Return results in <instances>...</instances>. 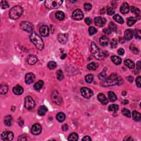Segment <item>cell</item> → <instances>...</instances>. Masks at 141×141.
<instances>
[{"instance_id": "9c48e42d", "label": "cell", "mask_w": 141, "mask_h": 141, "mask_svg": "<svg viewBox=\"0 0 141 141\" xmlns=\"http://www.w3.org/2000/svg\"><path fill=\"white\" fill-rule=\"evenodd\" d=\"M42 131L41 126L38 123H36L33 125L32 129H31V132L34 135H39L41 133Z\"/></svg>"}, {"instance_id": "484cf974", "label": "cell", "mask_w": 141, "mask_h": 141, "mask_svg": "<svg viewBox=\"0 0 141 141\" xmlns=\"http://www.w3.org/2000/svg\"><path fill=\"white\" fill-rule=\"evenodd\" d=\"M132 117L135 121H139L141 120V114L140 113L137 111H133L132 112Z\"/></svg>"}, {"instance_id": "6da1fadb", "label": "cell", "mask_w": 141, "mask_h": 141, "mask_svg": "<svg viewBox=\"0 0 141 141\" xmlns=\"http://www.w3.org/2000/svg\"><path fill=\"white\" fill-rule=\"evenodd\" d=\"M30 40L38 50H42L44 49V43L43 40L37 34L32 33L30 35Z\"/></svg>"}, {"instance_id": "11a10c76", "label": "cell", "mask_w": 141, "mask_h": 141, "mask_svg": "<svg viewBox=\"0 0 141 141\" xmlns=\"http://www.w3.org/2000/svg\"><path fill=\"white\" fill-rule=\"evenodd\" d=\"M85 22H86V23L87 24V25H89L90 24H91V23H92V21H91V19L90 18L87 17L85 19Z\"/></svg>"}, {"instance_id": "83f0119b", "label": "cell", "mask_w": 141, "mask_h": 141, "mask_svg": "<svg viewBox=\"0 0 141 141\" xmlns=\"http://www.w3.org/2000/svg\"><path fill=\"white\" fill-rule=\"evenodd\" d=\"M124 65L130 69H133L134 68V62L129 59H127L124 61Z\"/></svg>"}, {"instance_id": "7bdbcfd3", "label": "cell", "mask_w": 141, "mask_h": 141, "mask_svg": "<svg viewBox=\"0 0 141 141\" xmlns=\"http://www.w3.org/2000/svg\"><path fill=\"white\" fill-rule=\"evenodd\" d=\"M1 8L2 9H6L9 7V4L6 1H2L1 2Z\"/></svg>"}, {"instance_id": "277c9868", "label": "cell", "mask_w": 141, "mask_h": 141, "mask_svg": "<svg viewBox=\"0 0 141 141\" xmlns=\"http://www.w3.org/2000/svg\"><path fill=\"white\" fill-rule=\"evenodd\" d=\"M23 9L21 6H16L10 9L9 12V17L12 19H17L22 15Z\"/></svg>"}, {"instance_id": "ffe728a7", "label": "cell", "mask_w": 141, "mask_h": 141, "mask_svg": "<svg viewBox=\"0 0 141 141\" xmlns=\"http://www.w3.org/2000/svg\"><path fill=\"white\" fill-rule=\"evenodd\" d=\"M98 99L99 100L100 102L102 103L103 104L106 105L108 104V100L107 98H106V96H105V95L104 94H103V93H100V94H98Z\"/></svg>"}, {"instance_id": "cb8c5ba5", "label": "cell", "mask_w": 141, "mask_h": 141, "mask_svg": "<svg viewBox=\"0 0 141 141\" xmlns=\"http://www.w3.org/2000/svg\"><path fill=\"white\" fill-rule=\"evenodd\" d=\"M108 98H109V100L111 102H113V101H116L117 100V96H116L115 93L111 91L108 93Z\"/></svg>"}, {"instance_id": "f907efd6", "label": "cell", "mask_w": 141, "mask_h": 141, "mask_svg": "<svg viewBox=\"0 0 141 141\" xmlns=\"http://www.w3.org/2000/svg\"><path fill=\"white\" fill-rule=\"evenodd\" d=\"M131 50L133 52L134 54H138L139 52L138 49V48H137V47H136L135 46H134V45L131 46Z\"/></svg>"}, {"instance_id": "4316f807", "label": "cell", "mask_w": 141, "mask_h": 141, "mask_svg": "<svg viewBox=\"0 0 141 141\" xmlns=\"http://www.w3.org/2000/svg\"><path fill=\"white\" fill-rule=\"evenodd\" d=\"M43 85H44V82L41 81V80H40V81H37V82L34 84V89H35V90H36V91H39V90L41 89V88L43 87Z\"/></svg>"}, {"instance_id": "003e7915", "label": "cell", "mask_w": 141, "mask_h": 141, "mask_svg": "<svg viewBox=\"0 0 141 141\" xmlns=\"http://www.w3.org/2000/svg\"><path fill=\"white\" fill-rule=\"evenodd\" d=\"M23 124H24V122H23V121H22V120H21L20 122H19V125H20L21 126H22L23 125Z\"/></svg>"}, {"instance_id": "d590c367", "label": "cell", "mask_w": 141, "mask_h": 141, "mask_svg": "<svg viewBox=\"0 0 141 141\" xmlns=\"http://www.w3.org/2000/svg\"><path fill=\"white\" fill-rule=\"evenodd\" d=\"M131 12L133 13L134 14H135L137 17L138 16V17L140 16L141 11L139 10V9L138 8H136V7H134V6H132V7H131Z\"/></svg>"}, {"instance_id": "be15d7a7", "label": "cell", "mask_w": 141, "mask_h": 141, "mask_svg": "<svg viewBox=\"0 0 141 141\" xmlns=\"http://www.w3.org/2000/svg\"><path fill=\"white\" fill-rule=\"evenodd\" d=\"M124 141H129V140H130V141H132L133 139L131 137H129H129H128V136H127V137H126L124 139Z\"/></svg>"}, {"instance_id": "7402d4cb", "label": "cell", "mask_w": 141, "mask_h": 141, "mask_svg": "<svg viewBox=\"0 0 141 141\" xmlns=\"http://www.w3.org/2000/svg\"><path fill=\"white\" fill-rule=\"evenodd\" d=\"M100 43L103 46H107L109 42V39L106 36H103V37H101L100 38Z\"/></svg>"}, {"instance_id": "7a4b0ae2", "label": "cell", "mask_w": 141, "mask_h": 141, "mask_svg": "<svg viewBox=\"0 0 141 141\" xmlns=\"http://www.w3.org/2000/svg\"><path fill=\"white\" fill-rule=\"evenodd\" d=\"M91 51L94 56L99 60H103L105 57L108 56L105 55V51H101L94 42H92L91 44Z\"/></svg>"}, {"instance_id": "5bb4252c", "label": "cell", "mask_w": 141, "mask_h": 141, "mask_svg": "<svg viewBox=\"0 0 141 141\" xmlns=\"http://www.w3.org/2000/svg\"><path fill=\"white\" fill-rule=\"evenodd\" d=\"M40 34L42 37H46L49 34V29L47 25H42L39 29Z\"/></svg>"}, {"instance_id": "d4e9b609", "label": "cell", "mask_w": 141, "mask_h": 141, "mask_svg": "<svg viewBox=\"0 0 141 141\" xmlns=\"http://www.w3.org/2000/svg\"><path fill=\"white\" fill-rule=\"evenodd\" d=\"M12 117L10 115H7L4 117V123L6 126H10L12 124Z\"/></svg>"}, {"instance_id": "44dd1931", "label": "cell", "mask_w": 141, "mask_h": 141, "mask_svg": "<svg viewBox=\"0 0 141 141\" xmlns=\"http://www.w3.org/2000/svg\"><path fill=\"white\" fill-rule=\"evenodd\" d=\"M111 60L113 63L116 65H120L121 63V62H122V60H121L120 57L115 55L112 56L111 57Z\"/></svg>"}, {"instance_id": "c3c4849f", "label": "cell", "mask_w": 141, "mask_h": 141, "mask_svg": "<svg viewBox=\"0 0 141 141\" xmlns=\"http://www.w3.org/2000/svg\"><path fill=\"white\" fill-rule=\"evenodd\" d=\"M106 70H105V68L103 70V71L99 75V78L100 79H103L106 77Z\"/></svg>"}, {"instance_id": "ac0fdd59", "label": "cell", "mask_w": 141, "mask_h": 141, "mask_svg": "<svg viewBox=\"0 0 141 141\" xmlns=\"http://www.w3.org/2000/svg\"><path fill=\"white\" fill-rule=\"evenodd\" d=\"M13 91L14 94L19 95H21L23 93L24 89L22 87L19 86V85H17L13 88Z\"/></svg>"}, {"instance_id": "7c38bea8", "label": "cell", "mask_w": 141, "mask_h": 141, "mask_svg": "<svg viewBox=\"0 0 141 141\" xmlns=\"http://www.w3.org/2000/svg\"><path fill=\"white\" fill-rule=\"evenodd\" d=\"M106 20L105 18L101 17H96L94 19V23L95 25L99 27H102L106 24Z\"/></svg>"}, {"instance_id": "6125c7cd", "label": "cell", "mask_w": 141, "mask_h": 141, "mask_svg": "<svg viewBox=\"0 0 141 141\" xmlns=\"http://www.w3.org/2000/svg\"><path fill=\"white\" fill-rule=\"evenodd\" d=\"M137 68L138 69V70H141V61H138V62L137 63Z\"/></svg>"}, {"instance_id": "f546056e", "label": "cell", "mask_w": 141, "mask_h": 141, "mask_svg": "<svg viewBox=\"0 0 141 141\" xmlns=\"http://www.w3.org/2000/svg\"><path fill=\"white\" fill-rule=\"evenodd\" d=\"M56 119L59 122H62L63 121H65L66 119V115L63 112H59L57 114Z\"/></svg>"}, {"instance_id": "816d5d0a", "label": "cell", "mask_w": 141, "mask_h": 141, "mask_svg": "<svg viewBox=\"0 0 141 141\" xmlns=\"http://www.w3.org/2000/svg\"><path fill=\"white\" fill-rule=\"evenodd\" d=\"M141 76H138V77L136 78V85L138 88H141Z\"/></svg>"}, {"instance_id": "91938a15", "label": "cell", "mask_w": 141, "mask_h": 141, "mask_svg": "<svg viewBox=\"0 0 141 141\" xmlns=\"http://www.w3.org/2000/svg\"><path fill=\"white\" fill-rule=\"evenodd\" d=\"M127 79L130 83L133 82V78L132 77H131V76L128 77L127 78Z\"/></svg>"}, {"instance_id": "8992f818", "label": "cell", "mask_w": 141, "mask_h": 141, "mask_svg": "<svg viewBox=\"0 0 141 141\" xmlns=\"http://www.w3.org/2000/svg\"><path fill=\"white\" fill-rule=\"evenodd\" d=\"M25 108L26 109L30 110L34 108L35 106V102L34 99L30 96H28L25 99Z\"/></svg>"}, {"instance_id": "680465c9", "label": "cell", "mask_w": 141, "mask_h": 141, "mask_svg": "<svg viewBox=\"0 0 141 141\" xmlns=\"http://www.w3.org/2000/svg\"><path fill=\"white\" fill-rule=\"evenodd\" d=\"M82 141H91V137L89 136H85L82 139Z\"/></svg>"}, {"instance_id": "4dcf8cb0", "label": "cell", "mask_w": 141, "mask_h": 141, "mask_svg": "<svg viewBox=\"0 0 141 141\" xmlns=\"http://www.w3.org/2000/svg\"><path fill=\"white\" fill-rule=\"evenodd\" d=\"M137 18L134 17H129L127 19V25L129 26V27H131L133 25H134V24L136 23V22H137Z\"/></svg>"}, {"instance_id": "9f6ffc18", "label": "cell", "mask_w": 141, "mask_h": 141, "mask_svg": "<svg viewBox=\"0 0 141 141\" xmlns=\"http://www.w3.org/2000/svg\"><path fill=\"white\" fill-rule=\"evenodd\" d=\"M117 52H118V54H119V55H121V56L124 55V50L123 49L120 48V49H119V50H118Z\"/></svg>"}, {"instance_id": "bcb514c9", "label": "cell", "mask_w": 141, "mask_h": 141, "mask_svg": "<svg viewBox=\"0 0 141 141\" xmlns=\"http://www.w3.org/2000/svg\"><path fill=\"white\" fill-rule=\"evenodd\" d=\"M84 8L85 10L86 11H89L91 10V9L92 8V6L91 4H89V3H86L84 4Z\"/></svg>"}, {"instance_id": "94428289", "label": "cell", "mask_w": 141, "mask_h": 141, "mask_svg": "<svg viewBox=\"0 0 141 141\" xmlns=\"http://www.w3.org/2000/svg\"><path fill=\"white\" fill-rule=\"evenodd\" d=\"M119 41L120 42L121 44L124 43V42H125V40H124V37H120V38H119Z\"/></svg>"}, {"instance_id": "03108f58", "label": "cell", "mask_w": 141, "mask_h": 141, "mask_svg": "<svg viewBox=\"0 0 141 141\" xmlns=\"http://www.w3.org/2000/svg\"><path fill=\"white\" fill-rule=\"evenodd\" d=\"M122 103L124 104H128V103H129V101L127 100H124L123 101Z\"/></svg>"}, {"instance_id": "e7e4bbea", "label": "cell", "mask_w": 141, "mask_h": 141, "mask_svg": "<svg viewBox=\"0 0 141 141\" xmlns=\"http://www.w3.org/2000/svg\"><path fill=\"white\" fill-rule=\"evenodd\" d=\"M66 56H67L66 54H63V55H62L61 56V59H62V60H63V59H65V57H66Z\"/></svg>"}, {"instance_id": "f35d334b", "label": "cell", "mask_w": 141, "mask_h": 141, "mask_svg": "<svg viewBox=\"0 0 141 141\" xmlns=\"http://www.w3.org/2000/svg\"><path fill=\"white\" fill-rule=\"evenodd\" d=\"M119 106H118L117 105L112 104L109 106L108 110H109V111H117L118 110V109H119Z\"/></svg>"}, {"instance_id": "9a60e30c", "label": "cell", "mask_w": 141, "mask_h": 141, "mask_svg": "<svg viewBox=\"0 0 141 141\" xmlns=\"http://www.w3.org/2000/svg\"><path fill=\"white\" fill-rule=\"evenodd\" d=\"M58 41L62 44H65L68 41V36L67 34L63 33H60L57 37Z\"/></svg>"}, {"instance_id": "1f68e13d", "label": "cell", "mask_w": 141, "mask_h": 141, "mask_svg": "<svg viewBox=\"0 0 141 141\" xmlns=\"http://www.w3.org/2000/svg\"><path fill=\"white\" fill-rule=\"evenodd\" d=\"M98 63L95 62H91V63L88 64L87 66V68L89 70H95L98 67Z\"/></svg>"}, {"instance_id": "d6a6232c", "label": "cell", "mask_w": 141, "mask_h": 141, "mask_svg": "<svg viewBox=\"0 0 141 141\" xmlns=\"http://www.w3.org/2000/svg\"><path fill=\"white\" fill-rule=\"evenodd\" d=\"M114 19L116 21V22L119 23L120 24H124V20L120 16L119 14H115L114 16Z\"/></svg>"}, {"instance_id": "5b68a950", "label": "cell", "mask_w": 141, "mask_h": 141, "mask_svg": "<svg viewBox=\"0 0 141 141\" xmlns=\"http://www.w3.org/2000/svg\"><path fill=\"white\" fill-rule=\"evenodd\" d=\"M62 3V0H47L45 2V5L47 8L54 9L60 7Z\"/></svg>"}, {"instance_id": "db71d44e", "label": "cell", "mask_w": 141, "mask_h": 141, "mask_svg": "<svg viewBox=\"0 0 141 141\" xmlns=\"http://www.w3.org/2000/svg\"><path fill=\"white\" fill-rule=\"evenodd\" d=\"M27 139V136L25 134H23L22 136H19L18 140L19 141H26Z\"/></svg>"}, {"instance_id": "2e32d148", "label": "cell", "mask_w": 141, "mask_h": 141, "mask_svg": "<svg viewBox=\"0 0 141 141\" xmlns=\"http://www.w3.org/2000/svg\"><path fill=\"white\" fill-rule=\"evenodd\" d=\"M124 37L125 40L128 41L131 40L132 39L133 37V31L131 29H127L124 32Z\"/></svg>"}, {"instance_id": "30bf717a", "label": "cell", "mask_w": 141, "mask_h": 141, "mask_svg": "<svg viewBox=\"0 0 141 141\" xmlns=\"http://www.w3.org/2000/svg\"><path fill=\"white\" fill-rule=\"evenodd\" d=\"M14 134L11 131H5L1 134V138L3 141H9L13 139Z\"/></svg>"}, {"instance_id": "e0dca14e", "label": "cell", "mask_w": 141, "mask_h": 141, "mask_svg": "<svg viewBox=\"0 0 141 141\" xmlns=\"http://www.w3.org/2000/svg\"><path fill=\"white\" fill-rule=\"evenodd\" d=\"M129 4L126 2H124L122 4L120 7V11L123 14H126L129 12Z\"/></svg>"}, {"instance_id": "7dc6e473", "label": "cell", "mask_w": 141, "mask_h": 141, "mask_svg": "<svg viewBox=\"0 0 141 141\" xmlns=\"http://www.w3.org/2000/svg\"><path fill=\"white\" fill-rule=\"evenodd\" d=\"M134 36L137 39H141V30L138 29V30H136L134 32Z\"/></svg>"}, {"instance_id": "f6af8a7d", "label": "cell", "mask_w": 141, "mask_h": 141, "mask_svg": "<svg viewBox=\"0 0 141 141\" xmlns=\"http://www.w3.org/2000/svg\"><path fill=\"white\" fill-rule=\"evenodd\" d=\"M117 41L116 40V39H112V40L110 42V45H111V47H112V49L114 48H116L117 46Z\"/></svg>"}, {"instance_id": "e575fe53", "label": "cell", "mask_w": 141, "mask_h": 141, "mask_svg": "<svg viewBox=\"0 0 141 141\" xmlns=\"http://www.w3.org/2000/svg\"><path fill=\"white\" fill-rule=\"evenodd\" d=\"M78 136L76 133L73 132L69 136L68 140V141H78Z\"/></svg>"}, {"instance_id": "ee69618b", "label": "cell", "mask_w": 141, "mask_h": 141, "mask_svg": "<svg viewBox=\"0 0 141 141\" xmlns=\"http://www.w3.org/2000/svg\"><path fill=\"white\" fill-rule=\"evenodd\" d=\"M109 28L111 29V31H116L117 30V26L114 23V22H111L110 23H109Z\"/></svg>"}, {"instance_id": "f5cc1de1", "label": "cell", "mask_w": 141, "mask_h": 141, "mask_svg": "<svg viewBox=\"0 0 141 141\" xmlns=\"http://www.w3.org/2000/svg\"><path fill=\"white\" fill-rule=\"evenodd\" d=\"M103 32H104V33L106 35H109L110 34H111V30L109 28H105L103 29Z\"/></svg>"}, {"instance_id": "d6986e66", "label": "cell", "mask_w": 141, "mask_h": 141, "mask_svg": "<svg viewBox=\"0 0 141 141\" xmlns=\"http://www.w3.org/2000/svg\"><path fill=\"white\" fill-rule=\"evenodd\" d=\"M37 57L35 55H29L28 57L27 61L28 64L30 65H33L35 64L36 62H37Z\"/></svg>"}, {"instance_id": "74e56055", "label": "cell", "mask_w": 141, "mask_h": 141, "mask_svg": "<svg viewBox=\"0 0 141 141\" xmlns=\"http://www.w3.org/2000/svg\"><path fill=\"white\" fill-rule=\"evenodd\" d=\"M56 75H57V79H58L59 81H62V80L64 78L63 73V72L62 71V70H57L56 72Z\"/></svg>"}, {"instance_id": "4fadbf2b", "label": "cell", "mask_w": 141, "mask_h": 141, "mask_svg": "<svg viewBox=\"0 0 141 141\" xmlns=\"http://www.w3.org/2000/svg\"><path fill=\"white\" fill-rule=\"evenodd\" d=\"M35 79V76L33 73H28L25 76V82L28 84H31Z\"/></svg>"}, {"instance_id": "ba28073f", "label": "cell", "mask_w": 141, "mask_h": 141, "mask_svg": "<svg viewBox=\"0 0 141 141\" xmlns=\"http://www.w3.org/2000/svg\"><path fill=\"white\" fill-rule=\"evenodd\" d=\"M81 93L83 97L89 99L93 95V91L89 88L87 87H83L81 89Z\"/></svg>"}, {"instance_id": "60d3db41", "label": "cell", "mask_w": 141, "mask_h": 141, "mask_svg": "<svg viewBox=\"0 0 141 141\" xmlns=\"http://www.w3.org/2000/svg\"><path fill=\"white\" fill-rule=\"evenodd\" d=\"M122 114L124 115V116H126L127 117H131V112L129 109H126V108H124L122 110Z\"/></svg>"}, {"instance_id": "b9f144b4", "label": "cell", "mask_w": 141, "mask_h": 141, "mask_svg": "<svg viewBox=\"0 0 141 141\" xmlns=\"http://www.w3.org/2000/svg\"><path fill=\"white\" fill-rule=\"evenodd\" d=\"M97 33V29L93 27H90L89 28V34L90 35H93Z\"/></svg>"}, {"instance_id": "6f0895ef", "label": "cell", "mask_w": 141, "mask_h": 141, "mask_svg": "<svg viewBox=\"0 0 141 141\" xmlns=\"http://www.w3.org/2000/svg\"><path fill=\"white\" fill-rule=\"evenodd\" d=\"M62 129H63V131H67L68 129V126L66 124H63V125L62 126Z\"/></svg>"}, {"instance_id": "8d00e7d4", "label": "cell", "mask_w": 141, "mask_h": 141, "mask_svg": "<svg viewBox=\"0 0 141 141\" xmlns=\"http://www.w3.org/2000/svg\"><path fill=\"white\" fill-rule=\"evenodd\" d=\"M93 79H94V76L91 74H88L85 77V80L86 82L88 83H91L93 82Z\"/></svg>"}, {"instance_id": "603a6c76", "label": "cell", "mask_w": 141, "mask_h": 141, "mask_svg": "<svg viewBox=\"0 0 141 141\" xmlns=\"http://www.w3.org/2000/svg\"><path fill=\"white\" fill-rule=\"evenodd\" d=\"M47 108L44 105H41L39 107L37 112H38V114L39 115L42 116L45 115L46 112H47Z\"/></svg>"}, {"instance_id": "52a82bcc", "label": "cell", "mask_w": 141, "mask_h": 141, "mask_svg": "<svg viewBox=\"0 0 141 141\" xmlns=\"http://www.w3.org/2000/svg\"><path fill=\"white\" fill-rule=\"evenodd\" d=\"M21 28L25 32L30 33L33 29V26L28 21H23L21 23Z\"/></svg>"}, {"instance_id": "3957f363", "label": "cell", "mask_w": 141, "mask_h": 141, "mask_svg": "<svg viewBox=\"0 0 141 141\" xmlns=\"http://www.w3.org/2000/svg\"><path fill=\"white\" fill-rule=\"evenodd\" d=\"M120 81H121V79H119L118 78L117 75L116 74H112L107 79L103 81L101 84V86L104 87L114 86L120 83Z\"/></svg>"}, {"instance_id": "681fc988", "label": "cell", "mask_w": 141, "mask_h": 141, "mask_svg": "<svg viewBox=\"0 0 141 141\" xmlns=\"http://www.w3.org/2000/svg\"><path fill=\"white\" fill-rule=\"evenodd\" d=\"M107 13L108 15H113L115 13V9L112 7H109L107 9Z\"/></svg>"}, {"instance_id": "8fae6325", "label": "cell", "mask_w": 141, "mask_h": 141, "mask_svg": "<svg viewBox=\"0 0 141 141\" xmlns=\"http://www.w3.org/2000/svg\"><path fill=\"white\" fill-rule=\"evenodd\" d=\"M84 17V14L81 9H77L75 10L72 13V18L76 21H81Z\"/></svg>"}, {"instance_id": "ab89813d", "label": "cell", "mask_w": 141, "mask_h": 141, "mask_svg": "<svg viewBox=\"0 0 141 141\" xmlns=\"http://www.w3.org/2000/svg\"><path fill=\"white\" fill-rule=\"evenodd\" d=\"M56 66L57 64L54 61H50L47 64V67L50 70H54V69L56 68Z\"/></svg>"}, {"instance_id": "836d02e7", "label": "cell", "mask_w": 141, "mask_h": 141, "mask_svg": "<svg viewBox=\"0 0 141 141\" xmlns=\"http://www.w3.org/2000/svg\"><path fill=\"white\" fill-rule=\"evenodd\" d=\"M56 18L57 19H58L59 21H62L65 18V14L62 11H58V12H56V13L55 14Z\"/></svg>"}, {"instance_id": "f1b7e54d", "label": "cell", "mask_w": 141, "mask_h": 141, "mask_svg": "<svg viewBox=\"0 0 141 141\" xmlns=\"http://www.w3.org/2000/svg\"><path fill=\"white\" fill-rule=\"evenodd\" d=\"M8 91V87L6 84H2L0 87V91L1 94H5Z\"/></svg>"}]
</instances>
